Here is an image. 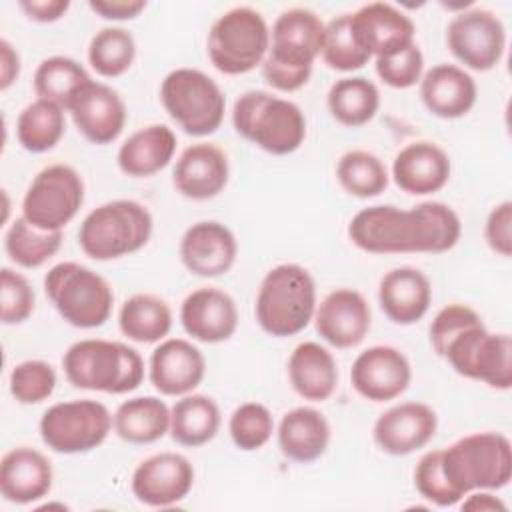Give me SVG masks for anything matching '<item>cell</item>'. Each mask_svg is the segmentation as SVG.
Returning <instances> with one entry per match:
<instances>
[{
  "label": "cell",
  "instance_id": "12",
  "mask_svg": "<svg viewBox=\"0 0 512 512\" xmlns=\"http://www.w3.org/2000/svg\"><path fill=\"white\" fill-rule=\"evenodd\" d=\"M444 360L456 374L490 388L510 390L512 386V338L506 332H488L484 322L458 334L448 344Z\"/></svg>",
  "mask_w": 512,
  "mask_h": 512
},
{
  "label": "cell",
  "instance_id": "45",
  "mask_svg": "<svg viewBox=\"0 0 512 512\" xmlns=\"http://www.w3.org/2000/svg\"><path fill=\"white\" fill-rule=\"evenodd\" d=\"M414 486L422 498H426L428 502H432L440 508L454 506L462 500V496L450 484V480L442 468L440 450L426 452L418 460V464L414 468Z\"/></svg>",
  "mask_w": 512,
  "mask_h": 512
},
{
  "label": "cell",
  "instance_id": "31",
  "mask_svg": "<svg viewBox=\"0 0 512 512\" xmlns=\"http://www.w3.org/2000/svg\"><path fill=\"white\" fill-rule=\"evenodd\" d=\"M276 436L280 452L288 460L308 464L328 450L330 424L320 410L298 406L282 416Z\"/></svg>",
  "mask_w": 512,
  "mask_h": 512
},
{
  "label": "cell",
  "instance_id": "24",
  "mask_svg": "<svg viewBox=\"0 0 512 512\" xmlns=\"http://www.w3.org/2000/svg\"><path fill=\"white\" fill-rule=\"evenodd\" d=\"M230 164L226 152L210 142L184 148L172 170V184L188 200H212L228 184Z\"/></svg>",
  "mask_w": 512,
  "mask_h": 512
},
{
  "label": "cell",
  "instance_id": "36",
  "mask_svg": "<svg viewBox=\"0 0 512 512\" xmlns=\"http://www.w3.org/2000/svg\"><path fill=\"white\" fill-rule=\"evenodd\" d=\"M66 132L64 108L56 102L36 98L26 104L16 120L18 144L32 154L52 150Z\"/></svg>",
  "mask_w": 512,
  "mask_h": 512
},
{
  "label": "cell",
  "instance_id": "35",
  "mask_svg": "<svg viewBox=\"0 0 512 512\" xmlns=\"http://www.w3.org/2000/svg\"><path fill=\"white\" fill-rule=\"evenodd\" d=\"M326 104L338 124L358 128L376 116L380 108V90L364 76H344L330 86Z\"/></svg>",
  "mask_w": 512,
  "mask_h": 512
},
{
  "label": "cell",
  "instance_id": "17",
  "mask_svg": "<svg viewBox=\"0 0 512 512\" xmlns=\"http://www.w3.org/2000/svg\"><path fill=\"white\" fill-rule=\"evenodd\" d=\"M66 112H70L76 130L96 146L114 142L128 118L122 96L112 86L94 80L76 92Z\"/></svg>",
  "mask_w": 512,
  "mask_h": 512
},
{
  "label": "cell",
  "instance_id": "6",
  "mask_svg": "<svg viewBox=\"0 0 512 512\" xmlns=\"http://www.w3.org/2000/svg\"><path fill=\"white\" fill-rule=\"evenodd\" d=\"M150 210L136 200H110L86 214L78 228L80 250L98 262L142 250L152 236Z\"/></svg>",
  "mask_w": 512,
  "mask_h": 512
},
{
  "label": "cell",
  "instance_id": "4",
  "mask_svg": "<svg viewBox=\"0 0 512 512\" xmlns=\"http://www.w3.org/2000/svg\"><path fill=\"white\" fill-rule=\"evenodd\" d=\"M316 282L312 274L294 262L270 268L256 294L254 314L258 326L274 338L302 332L316 312Z\"/></svg>",
  "mask_w": 512,
  "mask_h": 512
},
{
  "label": "cell",
  "instance_id": "39",
  "mask_svg": "<svg viewBox=\"0 0 512 512\" xmlns=\"http://www.w3.org/2000/svg\"><path fill=\"white\" fill-rule=\"evenodd\" d=\"M336 180L356 198H376L390 182L384 162L368 150L344 152L336 164Z\"/></svg>",
  "mask_w": 512,
  "mask_h": 512
},
{
  "label": "cell",
  "instance_id": "40",
  "mask_svg": "<svg viewBox=\"0 0 512 512\" xmlns=\"http://www.w3.org/2000/svg\"><path fill=\"white\" fill-rule=\"evenodd\" d=\"M136 58V40L122 26L100 28L88 44V62L102 78L126 74Z\"/></svg>",
  "mask_w": 512,
  "mask_h": 512
},
{
  "label": "cell",
  "instance_id": "9",
  "mask_svg": "<svg viewBox=\"0 0 512 512\" xmlns=\"http://www.w3.org/2000/svg\"><path fill=\"white\" fill-rule=\"evenodd\" d=\"M44 292L56 312L74 328H98L112 314L114 292L110 284L78 262L54 264L44 276Z\"/></svg>",
  "mask_w": 512,
  "mask_h": 512
},
{
  "label": "cell",
  "instance_id": "25",
  "mask_svg": "<svg viewBox=\"0 0 512 512\" xmlns=\"http://www.w3.org/2000/svg\"><path fill=\"white\" fill-rule=\"evenodd\" d=\"M452 172L448 152L430 140H416L398 150L392 160L394 184L412 196H428L442 190Z\"/></svg>",
  "mask_w": 512,
  "mask_h": 512
},
{
  "label": "cell",
  "instance_id": "7",
  "mask_svg": "<svg viewBox=\"0 0 512 512\" xmlns=\"http://www.w3.org/2000/svg\"><path fill=\"white\" fill-rule=\"evenodd\" d=\"M442 468L464 498L472 490H500L512 478V444L500 432H474L440 450Z\"/></svg>",
  "mask_w": 512,
  "mask_h": 512
},
{
  "label": "cell",
  "instance_id": "42",
  "mask_svg": "<svg viewBox=\"0 0 512 512\" xmlns=\"http://www.w3.org/2000/svg\"><path fill=\"white\" fill-rule=\"evenodd\" d=\"M228 432L236 448L244 452L260 450L274 434L272 412L260 402H244L230 414Z\"/></svg>",
  "mask_w": 512,
  "mask_h": 512
},
{
  "label": "cell",
  "instance_id": "2",
  "mask_svg": "<svg viewBox=\"0 0 512 512\" xmlns=\"http://www.w3.org/2000/svg\"><path fill=\"white\" fill-rule=\"evenodd\" d=\"M326 24L310 8H288L272 24L262 78L278 92H296L308 84L314 60L322 52Z\"/></svg>",
  "mask_w": 512,
  "mask_h": 512
},
{
  "label": "cell",
  "instance_id": "5",
  "mask_svg": "<svg viewBox=\"0 0 512 512\" xmlns=\"http://www.w3.org/2000/svg\"><path fill=\"white\" fill-rule=\"evenodd\" d=\"M232 126L244 140L274 156L296 152L306 138L302 108L268 90L240 94L232 106Z\"/></svg>",
  "mask_w": 512,
  "mask_h": 512
},
{
  "label": "cell",
  "instance_id": "22",
  "mask_svg": "<svg viewBox=\"0 0 512 512\" xmlns=\"http://www.w3.org/2000/svg\"><path fill=\"white\" fill-rule=\"evenodd\" d=\"M180 324L192 340L226 342L238 328V308L234 298L220 288H196L180 304Z\"/></svg>",
  "mask_w": 512,
  "mask_h": 512
},
{
  "label": "cell",
  "instance_id": "18",
  "mask_svg": "<svg viewBox=\"0 0 512 512\" xmlns=\"http://www.w3.org/2000/svg\"><path fill=\"white\" fill-rule=\"evenodd\" d=\"M316 332L334 348L358 346L370 332L372 310L354 288H336L324 296L314 312Z\"/></svg>",
  "mask_w": 512,
  "mask_h": 512
},
{
  "label": "cell",
  "instance_id": "16",
  "mask_svg": "<svg viewBox=\"0 0 512 512\" xmlns=\"http://www.w3.org/2000/svg\"><path fill=\"white\" fill-rule=\"evenodd\" d=\"M412 366L404 352L394 346L376 344L362 350L350 368L352 388L370 402H388L406 392Z\"/></svg>",
  "mask_w": 512,
  "mask_h": 512
},
{
  "label": "cell",
  "instance_id": "21",
  "mask_svg": "<svg viewBox=\"0 0 512 512\" xmlns=\"http://www.w3.org/2000/svg\"><path fill=\"white\" fill-rule=\"evenodd\" d=\"M350 28L360 48L372 56H388L414 44L416 26L400 8L388 2H370L350 14Z\"/></svg>",
  "mask_w": 512,
  "mask_h": 512
},
{
  "label": "cell",
  "instance_id": "37",
  "mask_svg": "<svg viewBox=\"0 0 512 512\" xmlns=\"http://www.w3.org/2000/svg\"><path fill=\"white\" fill-rule=\"evenodd\" d=\"M62 246V230H42L18 216L4 234V250L20 268H40Z\"/></svg>",
  "mask_w": 512,
  "mask_h": 512
},
{
  "label": "cell",
  "instance_id": "49",
  "mask_svg": "<svg viewBox=\"0 0 512 512\" xmlns=\"http://www.w3.org/2000/svg\"><path fill=\"white\" fill-rule=\"evenodd\" d=\"M88 8L104 20H132L146 8L144 0H98L88 2Z\"/></svg>",
  "mask_w": 512,
  "mask_h": 512
},
{
  "label": "cell",
  "instance_id": "27",
  "mask_svg": "<svg viewBox=\"0 0 512 512\" xmlns=\"http://www.w3.org/2000/svg\"><path fill=\"white\" fill-rule=\"evenodd\" d=\"M52 480V464L36 448H12L0 460V494L12 504H34L44 498Z\"/></svg>",
  "mask_w": 512,
  "mask_h": 512
},
{
  "label": "cell",
  "instance_id": "52",
  "mask_svg": "<svg viewBox=\"0 0 512 512\" xmlns=\"http://www.w3.org/2000/svg\"><path fill=\"white\" fill-rule=\"evenodd\" d=\"M468 498L460 504L462 510H474V512H504L506 504L496 498L494 494H490V490H472L466 494Z\"/></svg>",
  "mask_w": 512,
  "mask_h": 512
},
{
  "label": "cell",
  "instance_id": "3",
  "mask_svg": "<svg viewBox=\"0 0 512 512\" xmlns=\"http://www.w3.org/2000/svg\"><path fill=\"white\" fill-rule=\"evenodd\" d=\"M66 380L80 390L128 394L144 380L140 352L124 342L84 338L68 346L62 356Z\"/></svg>",
  "mask_w": 512,
  "mask_h": 512
},
{
  "label": "cell",
  "instance_id": "34",
  "mask_svg": "<svg viewBox=\"0 0 512 512\" xmlns=\"http://www.w3.org/2000/svg\"><path fill=\"white\" fill-rule=\"evenodd\" d=\"M118 328L132 342H162L172 328V310L164 298L150 292H138L122 302Z\"/></svg>",
  "mask_w": 512,
  "mask_h": 512
},
{
  "label": "cell",
  "instance_id": "15",
  "mask_svg": "<svg viewBox=\"0 0 512 512\" xmlns=\"http://www.w3.org/2000/svg\"><path fill=\"white\" fill-rule=\"evenodd\" d=\"M194 486V466L178 452H158L144 458L132 472V492L138 502L168 508L184 500Z\"/></svg>",
  "mask_w": 512,
  "mask_h": 512
},
{
  "label": "cell",
  "instance_id": "10",
  "mask_svg": "<svg viewBox=\"0 0 512 512\" xmlns=\"http://www.w3.org/2000/svg\"><path fill=\"white\" fill-rule=\"evenodd\" d=\"M160 102L166 114L188 136L214 134L226 112V96L208 74L196 68H176L160 84Z\"/></svg>",
  "mask_w": 512,
  "mask_h": 512
},
{
  "label": "cell",
  "instance_id": "11",
  "mask_svg": "<svg viewBox=\"0 0 512 512\" xmlns=\"http://www.w3.org/2000/svg\"><path fill=\"white\" fill-rule=\"evenodd\" d=\"M42 442L58 454H86L98 448L114 428L110 410L92 398L52 404L40 418Z\"/></svg>",
  "mask_w": 512,
  "mask_h": 512
},
{
  "label": "cell",
  "instance_id": "51",
  "mask_svg": "<svg viewBox=\"0 0 512 512\" xmlns=\"http://www.w3.org/2000/svg\"><path fill=\"white\" fill-rule=\"evenodd\" d=\"M20 76V54L6 40H0V90H8Z\"/></svg>",
  "mask_w": 512,
  "mask_h": 512
},
{
  "label": "cell",
  "instance_id": "30",
  "mask_svg": "<svg viewBox=\"0 0 512 512\" xmlns=\"http://www.w3.org/2000/svg\"><path fill=\"white\" fill-rule=\"evenodd\" d=\"M288 378L300 398L324 402L338 386L336 358L318 342H300L288 358Z\"/></svg>",
  "mask_w": 512,
  "mask_h": 512
},
{
  "label": "cell",
  "instance_id": "1",
  "mask_svg": "<svg viewBox=\"0 0 512 512\" xmlns=\"http://www.w3.org/2000/svg\"><path fill=\"white\" fill-rule=\"evenodd\" d=\"M460 236V216L436 200L408 210L392 204L368 206L348 224L350 242L368 254H442L452 250Z\"/></svg>",
  "mask_w": 512,
  "mask_h": 512
},
{
  "label": "cell",
  "instance_id": "41",
  "mask_svg": "<svg viewBox=\"0 0 512 512\" xmlns=\"http://www.w3.org/2000/svg\"><path fill=\"white\" fill-rule=\"evenodd\" d=\"M320 56L328 68L338 72H354L368 64L370 56L352 34L350 14H340L326 24Z\"/></svg>",
  "mask_w": 512,
  "mask_h": 512
},
{
  "label": "cell",
  "instance_id": "48",
  "mask_svg": "<svg viewBox=\"0 0 512 512\" xmlns=\"http://www.w3.org/2000/svg\"><path fill=\"white\" fill-rule=\"evenodd\" d=\"M484 240L500 256L512 254V202L496 204L484 222Z\"/></svg>",
  "mask_w": 512,
  "mask_h": 512
},
{
  "label": "cell",
  "instance_id": "33",
  "mask_svg": "<svg viewBox=\"0 0 512 512\" xmlns=\"http://www.w3.org/2000/svg\"><path fill=\"white\" fill-rule=\"evenodd\" d=\"M114 418V432L128 444H154L170 430V406L158 396L124 400Z\"/></svg>",
  "mask_w": 512,
  "mask_h": 512
},
{
  "label": "cell",
  "instance_id": "20",
  "mask_svg": "<svg viewBox=\"0 0 512 512\" xmlns=\"http://www.w3.org/2000/svg\"><path fill=\"white\" fill-rule=\"evenodd\" d=\"M438 416L424 402H400L378 416L372 428L376 446L390 456H408L436 434Z\"/></svg>",
  "mask_w": 512,
  "mask_h": 512
},
{
  "label": "cell",
  "instance_id": "46",
  "mask_svg": "<svg viewBox=\"0 0 512 512\" xmlns=\"http://www.w3.org/2000/svg\"><path fill=\"white\" fill-rule=\"evenodd\" d=\"M376 74L378 78L390 86V88H412L420 82L424 74V54L420 46L414 42L398 52H392L388 56H378L376 62Z\"/></svg>",
  "mask_w": 512,
  "mask_h": 512
},
{
  "label": "cell",
  "instance_id": "23",
  "mask_svg": "<svg viewBox=\"0 0 512 512\" xmlns=\"http://www.w3.org/2000/svg\"><path fill=\"white\" fill-rule=\"evenodd\" d=\"M206 374L204 354L184 338H164L150 354L148 376L162 396L194 392Z\"/></svg>",
  "mask_w": 512,
  "mask_h": 512
},
{
  "label": "cell",
  "instance_id": "38",
  "mask_svg": "<svg viewBox=\"0 0 512 512\" xmlns=\"http://www.w3.org/2000/svg\"><path fill=\"white\" fill-rule=\"evenodd\" d=\"M92 78L86 68L70 56L44 58L34 72V92L38 98L60 104L64 110L76 92Z\"/></svg>",
  "mask_w": 512,
  "mask_h": 512
},
{
  "label": "cell",
  "instance_id": "32",
  "mask_svg": "<svg viewBox=\"0 0 512 512\" xmlns=\"http://www.w3.org/2000/svg\"><path fill=\"white\" fill-rule=\"evenodd\" d=\"M222 424L220 406L206 394L180 396L170 408V436L176 444L198 448L214 440Z\"/></svg>",
  "mask_w": 512,
  "mask_h": 512
},
{
  "label": "cell",
  "instance_id": "50",
  "mask_svg": "<svg viewBox=\"0 0 512 512\" xmlns=\"http://www.w3.org/2000/svg\"><path fill=\"white\" fill-rule=\"evenodd\" d=\"M20 10L28 16V20L38 22V24H50L60 20L68 8V0H22L18 2Z\"/></svg>",
  "mask_w": 512,
  "mask_h": 512
},
{
  "label": "cell",
  "instance_id": "43",
  "mask_svg": "<svg viewBox=\"0 0 512 512\" xmlns=\"http://www.w3.org/2000/svg\"><path fill=\"white\" fill-rule=\"evenodd\" d=\"M58 376L46 360H24L16 364L8 378L10 394L20 404H40L48 400L56 388Z\"/></svg>",
  "mask_w": 512,
  "mask_h": 512
},
{
  "label": "cell",
  "instance_id": "47",
  "mask_svg": "<svg viewBox=\"0 0 512 512\" xmlns=\"http://www.w3.org/2000/svg\"><path fill=\"white\" fill-rule=\"evenodd\" d=\"M482 324L480 314L466 306V304H448L442 310H438V314L432 318L428 334H430V346L436 352V356L444 358V352L448 348V344L462 334L464 330Z\"/></svg>",
  "mask_w": 512,
  "mask_h": 512
},
{
  "label": "cell",
  "instance_id": "44",
  "mask_svg": "<svg viewBox=\"0 0 512 512\" xmlns=\"http://www.w3.org/2000/svg\"><path fill=\"white\" fill-rule=\"evenodd\" d=\"M36 304V294L28 278L8 266L0 270V320L6 326L26 322Z\"/></svg>",
  "mask_w": 512,
  "mask_h": 512
},
{
  "label": "cell",
  "instance_id": "13",
  "mask_svg": "<svg viewBox=\"0 0 512 512\" xmlns=\"http://www.w3.org/2000/svg\"><path fill=\"white\" fill-rule=\"evenodd\" d=\"M84 204V180L68 164H50L30 182L22 216L42 230H62Z\"/></svg>",
  "mask_w": 512,
  "mask_h": 512
},
{
  "label": "cell",
  "instance_id": "29",
  "mask_svg": "<svg viewBox=\"0 0 512 512\" xmlns=\"http://www.w3.org/2000/svg\"><path fill=\"white\" fill-rule=\"evenodd\" d=\"M176 134L166 124H150L132 132L118 148V168L132 178H148L164 170L176 152Z\"/></svg>",
  "mask_w": 512,
  "mask_h": 512
},
{
  "label": "cell",
  "instance_id": "28",
  "mask_svg": "<svg viewBox=\"0 0 512 512\" xmlns=\"http://www.w3.org/2000/svg\"><path fill=\"white\" fill-rule=\"evenodd\" d=\"M378 302L382 312L400 326L422 320L432 302V284L428 276L414 266H398L386 272L378 284Z\"/></svg>",
  "mask_w": 512,
  "mask_h": 512
},
{
  "label": "cell",
  "instance_id": "19",
  "mask_svg": "<svg viewBox=\"0 0 512 512\" xmlns=\"http://www.w3.org/2000/svg\"><path fill=\"white\" fill-rule=\"evenodd\" d=\"M180 260L188 272L202 278L226 274L238 256L234 232L218 220H200L186 228L178 246Z\"/></svg>",
  "mask_w": 512,
  "mask_h": 512
},
{
  "label": "cell",
  "instance_id": "26",
  "mask_svg": "<svg viewBox=\"0 0 512 512\" xmlns=\"http://www.w3.org/2000/svg\"><path fill=\"white\" fill-rule=\"evenodd\" d=\"M420 100L426 110L444 120L466 116L478 98L476 80L456 64H436L420 78Z\"/></svg>",
  "mask_w": 512,
  "mask_h": 512
},
{
  "label": "cell",
  "instance_id": "14",
  "mask_svg": "<svg viewBox=\"0 0 512 512\" xmlns=\"http://www.w3.org/2000/svg\"><path fill=\"white\" fill-rule=\"evenodd\" d=\"M446 46L464 68L488 72L496 68L504 56L506 28L494 12L468 8L448 22Z\"/></svg>",
  "mask_w": 512,
  "mask_h": 512
},
{
  "label": "cell",
  "instance_id": "8",
  "mask_svg": "<svg viewBox=\"0 0 512 512\" xmlns=\"http://www.w3.org/2000/svg\"><path fill=\"white\" fill-rule=\"evenodd\" d=\"M270 48V28L256 8L234 6L220 14L206 38L212 66L226 76H240L262 66Z\"/></svg>",
  "mask_w": 512,
  "mask_h": 512
}]
</instances>
